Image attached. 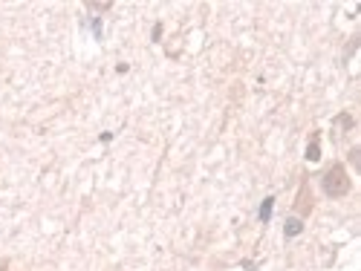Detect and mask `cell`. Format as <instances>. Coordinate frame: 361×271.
Here are the masks:
<instances>
[{
    "label": "cell",
    "mask_w": 361,
    "mask_h": 271,
    "mask_svg": "<svg viewBox=\"0 0 361 271\" xmlns=\"http://www.w3.org/2000/svg\"><path fill=\"white\" fill-rule=\"evenodd\" d=\"M321 188L330 199H338V196H347L350 193V176H347V167L344 164H333L324 179H321Z\"/></svg>",
    "instance_id": "obj_1"
},
{
    "label": "cell",
    "mask_w": 361,
    "mask_h": 271,
    "mask_svg": "<svg viewBox=\"0 0 361 271\" xmlns=\"http://www.w3.org/2000/svg\"><path fill=\"white\" fill-rule=\"evenodd\" d=\"M301 231H304V222H301V219H295V217L286 219V225H283V234H286V237H298Z\"/></svg>",
    "instance_id": "obj_4"
},
{
    "label": "cell",
    "mask_w": 361,
    "mask_h": 271,
    "mask_svg": "<svg viewBox=\"0 0 361 271\" xmlns=\"http://www.w3.org/2000/svg\"><path fill=\"white\" fill-rule=\"evenodd\" d=\"M81 26L90 29L96 41H101V35H104V29H101V17H96V14H84V17H81Z\"/></svg>",
    "instance_id": "obj_2"
},
{
    "label": "cell",
    "mask_w": 361,
    "mask_h": 271,
    "mask_svg": "<svg viewBox=\"0 0 361 271\" xmlns=\"http://www.w3.org/2000/svg\"><path fill=\"white\" fill-rule=\"evenodd\" d=\"M338 124H341L344 130H350V127H353V119H350V113H341V119H335V127H338Z\"/></svg>",
    "instance_id": "obj_6"
},
{
    "label": "cell",
    "mask_w": 361,
    "mask_h": 271,
    "mask_svg": "<svg viewBox=\"0 0 361 271\" xmlns=\"http://www.w3.org/2000/svg\"><path fill=\"white\" fill-rule=\"evenodd\" d=\"M272 208H275V199L266 196L263 205H260V211H257V219H260V222H269V219H272Z\"/></svg>",
    "instance_id": "obj_5"
},
{
    "label": "cell",
    "mask_w": 361,
    "mask_h": 271,
    "mask_svg": "<svg viewBox=\"0 0 361 271\" xmlns=\"http://www.w3.org/2000/svg\"><path fill=\"white\" fill-rule=\"evenodd\" d=\"M321 159V141H318V133L312 136V141L306 144V162H318Z\"/></svg>",
    "instance_id": "obj_3"
},
{
    "label": "cell",
    "mask_w": 361,
    "mask_h": 271,
    "mask_svg": "<svg viewBox=\"0 0 361 271\" xmlns=\"http://www.w3.org/2000/svg\"><path fill=\"white\" fill-rule=\"evenodd\" d=\"M87 6H90V9H98V12H107L113 3H110V0H107V3H96V0H93V3H87Z\"/></svg>",
    "instance_id": "obj_7"
},
{
    "label": "cell",
    "mask_w": 361,
    "mask_h": 271,
    "mask_svg": "<svg viewBox=\"0 0 361 271\" xmlns=\"http://www.w3.org/2000/svg\"><path fill=\"white\" fill-rule=\"evenodd\" d=\"M159 38H162V23H156V26H153V41H159Z\"/></svg>",
    "instance_id": "obj_9"
},
{
    "label": "cell",
    "mask_w": 361,
    "mask_h": 271,
    "mask_svg": "<svg viewBox=\"0 0 361 271\" xmlns=\"http://www.w3.org/2000/svg\"><path fill=\"white\" fill-rule=\"evenodd\" d=\"M350 162L356 164V167L361 164V153H359V150H353V153H350Z\"/></svg>",
    "instance_id": "obj_8"
}]
</instances>
